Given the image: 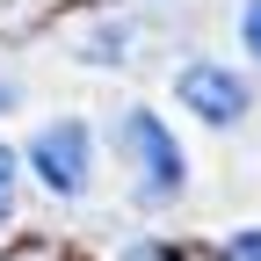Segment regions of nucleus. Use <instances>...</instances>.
Segmentation results:
<instances>
[{"instance_id":"nucleus-3","label":"nucleus","mask_w":261,"mask_h":261,"mask_svg":"<svg viewBox=\"0 0 261 261\" xmlns=\"http://www.w3.org/2000/svg\"><path fill=\"white\" fill-rule=\"evenodd\" d=\"M174 102L189 116H203V123H240L254 109V80L240 73V65H225V58H189L181 73H174Z\"/></svg>"},{"instance_id":"nucleus-1","label":"nucleus","mask_w":261,"mask_h":261,"mask_svg":"<svg viewBox=\"0 0 261 261\" xmlns=\"http://www.w3.org/2000/svg\"><path fill=\"white\" fill-rule=\"evenodd\" d=\"M109 145H116V167H123V181H130V203L160 211V203H174V196L189 189V152H181V138H174L152 109H138V102L116 109Z\"/></svg>"},{"instance_id":"nucleus-7","label":"nucleus","mask_w":261,"mask_h":261,"mask_svg":"<svg viewBox=\"0 0 261 261\" xmlns=\"http://www.w3.org/2000/svg\"><path fill=\"white\" fill-rule=\"evenodd\" d=\"M240 51L261 65V0H247V8H240Z\"/></svg>"},{"instance_id":"nucleus-9","label":"nucleus","mask_w":261,"mask_h":261,"mask_svg":"<svg viewBox=\"0 0 261 261\" xmlns=\"http://www.w3.org/2000/svg\"><path fill=\"white\" fill-rule=\"evenodd\" d=\"M15 102H22V80H15V73H8V65H0V116H8V109H15Z\"/></svg>"},{"instance_id":"nucleus-8","label":"nucleus","mask_w":261,"mask_h":261,"mask_svg":"<svg viewBox=\"0 0 261 261\" xmlns=\"http://www.w3.org/2000/svg\"><path fill=\"white\" fill-rule=\"evenodd\" d=\"M225 261H261V225H240V232L225 240Z\"/></svg>"},{"instance_id":"nucleus-2","label":"nucleus","mask_w":261,"mask_h":261,"mask_svg":"<svg viewBox=\"0 0 261 261\" xmlns=\"http://www.w3.org/2000/svg\"><path fill=\"white\" fill-rule=\"evenodd\" d=\"M22 167L37 174V189H44V196H58V203H80V196L94 189V130H87L80 116L44 123L37 138L22 145Z\"/></svg>"},{"instance_id":"nucleus-4","label":"nucleus","mask_w":261,"mask_h":261,"mask_svg":"<svg viewBox=\"0 0 261 261\" xmlns=\"http://www.w3.org/2000/svg\"><path fill=\"white\" fill-rule=\"evenodd\" d=\"M80 58L87 65H123L130 58V22H94L87 37H80Z\"/></svg>"},{"instance_id":"nucleus-5","label":"nucleus","mask_w":261,"mask_h":261,"mask_svg":"<svg viewBox=\"0 0 261 261\" xmlns=\"http://www.w3.org/2000/svg\"><path fill=\"white\" fill-rule=\"evenodd\" d=\"M15 203H22V152L0 145V225H15Z\"/></svg>"},{"instance_id":"nucleus-6","label":"nucleus","mask_w":261,"mask_h":261,"mask_svg":"<svg viewBox=\"0 0 261 261\" xmlns=\"http://www.w3.org/2000/svg\"><path fill=\"white\" fill-rule=\"evenodd\" d=\"M116 261H181V247L174 240H123Z\"/></svg>"}]
</instances>
